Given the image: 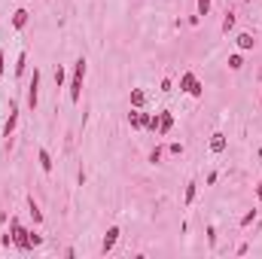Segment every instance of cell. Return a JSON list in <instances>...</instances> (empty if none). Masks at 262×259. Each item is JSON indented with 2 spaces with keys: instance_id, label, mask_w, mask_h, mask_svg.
Segmentation results:
<instances>
[{
  "instance_id": "cell-15",
  "label": "cell",
  "mask_w": 262,
  "mask_h": 259,
  "mask_svg": "<svg viewBox=\"0 0 262 259\" xmlns=\"http://www.w3.org/2000/svg\"><path fill=\"white\" fill-rule=\"evenodd\" d=\"M28 210H31L34 223H37V226H40V223H43V210H40V205H37V201H34V195L28 198Z\"/></svg>"
},
{
  "instance_id": "cell-17",
  "label": "cell",
  "mask_w": 262,
  "mask_h": 259,
  "mask_svg": "<svg viewBox=\"0 0 262 259\" xmlns=\"http://www.w3.org/2000/svg\"><path fill=\"white\" fill-rule=\"evenodd\" d=\"M256 213H259L256 207H253V210H247V213H244V217H241V220H238V226H241V229H247V226H253V223H256Z\"/></svg>"
},
{
  "instance_id": "cell-1",
  "label": "cell",
  "mask_w": 262,
  "mask_h": 259,
  "mask_svg": "<svg viewBox=\"0 0 262 259\" xmlns=\"http://www.w3.org/2000/svg\"><path fill=\"white\" fill-rule=\"evenodd\" d=\"M86 70H88V61H86V58H76V61H73L70 83H67V92H70V104H79V95H83V80H86Z\"/></svg>"
},
{
  "instance_id": "cell-23",
  "label": "cell",
  "mask_w": 262,
  "mask_h": 259,
  "mask_svg": "<svg viewBox=\"0 0 262 259\" xmlns=\"http://www.w3.org/2000/svg\"><path fill=\"white\" fill-rule=\"evenodd\" d=\"M64 80H67V70H64L61 64H58V67H55V86L61 88V86H64Z\"/></svg>"
},
{
  "instance_id": "cell-22",
  "label": "cell",
  "mask_w": 262,
  "mask_h": 259,
  "mask_svg": "<svg viewBox=\"0 0 262 259\" xmlns=\"http://www.w3.org/2000/svg\"><path fill=\"white\" fill-rule=\"evenodd\" d=\"M28 244H31V250H34V247H40V244H43V235H37L34 229H28Z\"/></svg>"
},
{
  "instance_id": "cell-14",
  "label": "cell",
  "mask_w": 262,
  "mask_h": 259,
  "mask_svg": "<svg viewBox=\"0 0 262 259\" xmlns=\"http://www.w3.org/2000/svg\"><path fill=\"white\" fill-rule=\"evenodd\" d=\"M37 159H40V168H43V171H52V155H49V150H43V146H40V153H37Z\"/></svg>"
},
{
  "instance_id": "cell-10",
  "label": "cell",
  "mask_w": 262,
  "mask_h": 259,
  "mask_svg": "<svg viewBox=\"0 0 262 259\" xmlns=\"http://www.w3.org/2000/svg\"><path fill=\"white\" fill-rule=\"evenodd\" d=\"M28 18H31V13H28L25 6H18L16 13H13V31H21V28L28 25Z\"/></svg>"
},
{
  "instance_id": "cell-7",
  "label": "cell",
  "mask_w": 262,
  "mask_h": 259,
  "mask_svg": "<svg viewBox=\"0 0 262 259\" xmlns=\"http://www.w3.org/2000/svg\"><path fill=\"white\" fill-rule=\"evenodd\" d=\"M171 128H174V113H171V110H162V113H158V134H171Z\"/></svg>"
},
{
  "instance_id": "cell-5",
  "label": "cell",
  "mask_w": 262,
  "mask_h": 259,
  "mask_svg": "<svg viewBox=\"0 0 262 259\" xmlns=\"http://www.w3.org/2000/svg\"><path fill=\"white\" fill-rule=\"evenodd\" d=\"M16 125H18V101H9V116L3 122V138H13Z\"/></svg>"
},
{
  "instance_id": "cell-12",
  "label": "cell",
  "mask_w": 262,
  "mask_h": 259,
  "mask_svg": "<svg viewBox=\"0 0 262 259\" xmlns=\"http://www.w3.org/2000/svg\"><path fill=\"white\" fill-rule=\"evenodd\" d=\"M131 107H138V110L146 107V92L143 88H131Z\"/></svg>"
},
{
  "instance_id": "cell-27",
  "label": "cell",
  "mask_w": 262,
  "mask_h": 259,
  "mask_svg": "<svg viewBox=\"0 0 262 259\" xmlns=\"http://www.w3.org/2000/svg\"><path fill=\"white\" fill-rule=\"evenodd\" d=\"M3 70H6V55H3V49H0V80H3Z\"/></svg>"
},
{
  "instance_id": "cell-4",
  "label": "cell",
  "mask_w": 262,
  "mask_h": 259,
  "mask_svg": "<svg viewBox=\"0 0 262 259\" xmlns=\"http://www.w3.org/2000/svg\"><path fill=\"white\" fill-rule=\"evenodd\" d=\"M37 104H40V67H34L31 83H28V107L37 110Z\"/></svg>"
},
{
  "instance_id": "cell-29",
  "label": "cell",
  "mask_w": 262,
  "mask_h": 259,
  "mask_svg": "<svg viewBox=\"0 0 262 259\" xmlns=\"http://www.w3.org/2000/svg\"><path fill=\"white\" fill-rule=\"evenodd\" d=\"M256 198H262V180H259V186H256Z\"/></svg>"
},
{
  "instance_id": "cell-11",
  "label": "cell",
  "mask_w": 262,
  "mask_h": 259,
  "mask_svg": "<svg viewBox=\"0 0 262 259\" xmlns=\"http://www.w3.org/2000/svg\"><path fill=\"white\" fill-rule=\"evenodd\" d=\"M226 143H229V140H226V134H223V131H216L213 138H210V153H216V155L226 153Z\"/></svg>"
},
{
  "instance_id": "cell-24",
  "label": "cell",
  "mask_w": 262,
  "mask_h": 259,
  "mask_svg": "<svg viewBox=\"0 0 262 259\" xmlns=\"http://www.w3.org/2000/svg\"><path fill=\"white\" fill-rule=\"evenodd\" d=\"M165 153H171V155H183V143H177V140H174V143H168V146H165Z\"/></svg>"
},
{
  "instance_id": "cell-13",
  "label": "cell",
  "mask_w": 262,
  "mask_h": 259,
  "mask_svg": "<svg viewBox=\"0 0 262 259\" xmlns=\"http://www.w3.org/2000/svg\"><path fill=\"white\" fill-rule=\"evenodd\" d=\"M195 195H198V183H195V180H189V183H186V195H183V205L189 207L192 201H195Z\"/></svg>"
},
{
  "instance_id": "cell-8",
  "label": "cell",
  "mask_w": 262,
  "mask_h": 259,
  "mask_svg": "<svg viewBox=\"0 0 262 259\" xmlns=\"http://www.w3.org/2000/svg\"><path fill=\"white\" fill-rule=\"evenodd\" d=\"M128 125H131L134 131H140V128L146 125V113H143V110H138V107H131V113H128Z\"/></svg>"
},
{
  "instance_id": "cell-9",
  "label": "cell",
  "mask_w": 262,
  "mask_h": 259,
  "mask_svg": "<svg viewBox=\"0 0 262 259\" xmlns=\"http://www.w3.org/2000/svg\"><path fill=\"white\" fill-rule=\"evenodd\" d=\"M235 46L241 49V52H250V49L256 46V37H253V34H247V31H244V34H238V37H235Z\"/></svg>"
},
{
  "instance_id": "cell-18",
  "label": "cell",
  "mask_w": 262,
  "mask_h": 259,
  "mask_svg": "<svg viewBox=\"0 0 262 259\" xmlns=\"http://www.w3.org/2000/svg\"><path fill=\"white\" fill-rule=\"evenodd\" d=\"M143 128L158 134V113H146V125H143Z\"/></svg>"
},
{
  "instance_id": "cell-2",
  "label": "cell",
  "mask_w": 262,
  "mask_h": 259,
  "mask_svg": "<svg viewBox=\"0 0 262 259\" xmlns=\"http://www.w3.org/2000/svg\"><path fill=\"white\" fill-rule=\"evenodd\" d=\"M180 92H186L189 98H201L204 95V86H201V80L192 70H186L183 76H180Z\"/></svg>"
},
{
  "instance_id": "cell-6",
  "label": "cell",
  "mask_w": 262,
  "mask_h": 259,
  "mask_svg": "<svg viewBox=\"0 0 262 259\" xmlns=\"http://www.w3.org/2000/svg\"><path fill=\"white\" fill-rule=\"evenodd\" d=\"M119 238H122V229H119V226H110L107 235H104V244H101V253H104V256L113 253V247L119 244Z\"/></svg>"
},
{
  "instance_id": "cell-26",
  "label": "cell",
  "mask_w": 262,
  "mask_h": 259,
  "mask_svg": "<svg viewBox=\"0 0 262 259\" xmlns=\"http://www.w3.org/2000/svg\"><path fill=\"white\" fill-rule=\"evenodd\" d=\"M162 92H165V95L174 92V83H171V76H165V80H162Z\"/></svg>"
},
{
  "instance_id": "cell-21",
  "label": "cell",
  "mask_w": 262,
  "mask_h": 259,
  "mask_svg": "<svg viewBox=\"0 0 262 259\" xmlns=\"http://www.w3.org/2000/svg\"><path fill=\"white\" fill-rule=\"evenodd\" d=\"M162 155H165V146H156V150L150 153V159H146V162H150V165H158V162H162Z\"/></svg>"
},
{
  "instance_id": "cell-25",
  "label": "cell",
  "mask_w": 262,
  "mask_h": 259,
  "mask_svg": "<svg viewBox=\"0 0 262 259\" xmlns=\"http://www.w3.org/2000/svg\"><path fill=\"white\" fill-rule=\"evenodd\" d=\"M208 13H210V0H198V13L195 16L201 18V16H208Z\"/></svg>"
},
{
  "instance_id": "cell-30",
  "label": "cell",
  "mask_w": 262,
  "mask_h": 259,
  "mask_svg": "<svg viewBox=\"0 0 262 259\" xmlns=\"http://www.w3.org/2000/svg\"><path fill=\"white\" fill-rule=\"evenodd\" d=\"M259 104H262V95H259Z\"/></svg>"
},
{
  "instance_id": "cell-20",
  "label": "cell",
  "mask_w": 262,
  "mask_h": 259,
  "mask_svg": "<svg viewBox=\"0 0 262 259\" xmlns=\"http://www.w3.org/2000/svg\"><path fill=\"white\" fill-rule=\"evenodd\" d=\"M235 28V13H229V9H226V16H223V34H229Z\"/></svg>"
},
{
  "instance_id": "cell-16",
  "label": "cell",
  "mask_w": 262,
  "mask_h": 259,
  "mask_svg": "<svg viewBox=\"0 0 262 259\" xmlns=\"http://www.w3.org/2000/svg\"><path fill=\"white\" fill-rule=\"evenodd\" d=\"M25 70H28V52L21 49V52H18V58H16V76H21Z\"/></svg>"
},
{
  "instance_id": "cell-3",
  "label": "cell",
  "mask_w": 262,
  "mask_h": 259,
  "mask_svg": "<svg viewBox=\"0 0 262 259\" xmlns=\"http://www.w3.org/2000/svg\"><path fill=\"white\" fill-rule=\"evenodd\" d=\"M9 235H13V244L18 247V250H31V244H28V229L25 226H21V223L13 217V220H9Z\"/></svg>"
},
{
  "instance_id": "cell-28",
  "label": "cell",
  "mask_w": 262,
  "mask_h": 259,
  "mask_svg": "<svg viewBox=\"0 0 262 259\" xmlns=\"http://www.w3.org/2000/svg\"><path fill=\"white\" fill-rule=\"evenodd\" d=\"M208 241H210V247L216 244V229H213V226H208Z\"/></svg>"
},
{
  "instance_id": "cell-19",
  "label": "cell",
  "mask_w": 262,
  "mask_h": 259,
  "mask_svg": "<svg viewBox=\"0 0 262 259\" xmlns=\"http://www.w3.org/2000/svg\"><path fill=\"white\" fill-rule=\"evenodd\" d=\"M241 67H244V55H229V70H241Z\"/></svg>"
}]
</instances>
